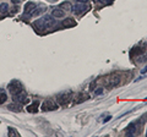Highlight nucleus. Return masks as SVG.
I'll return each mask as SVG.
<instances>
[{
  "instance_id": "obj_1",
  "label": "nucleus",
  "mask_w": 147,
  "mask_h": 137,
  "mask_svg": "<svg viewBox=\"0 0 147 137\" xmlns=\"http://www.w3.org/2000/svg\"><path fill=\"white\" fill-rule=\"evenodd\" d=\"M54 24H55V21H54L50 16H44V17H42L40 20H37V21L34 22V25L38 27L39 30L49 28V27H52Z\"/></svg>"
},
{
  "instance_id": "obj_2",
  "label": "nucleus",
  "mask_w": 147,
  "mask_h": 137,
  "mask_svg": "<svg viewBox=\"0 0 147 137\" xmlns=\"http://www.w3.org/2000/svg\"><path fill=\"white\" fill-rule=\"evenodd\" d=\"M7 88H9V91L11 92V94L12 95H16V94H18L20 92H22L24 91V86H22V83L20 81H11L10 83H9V86H7Z\"/></svg>"
},
{
  "instance_id": "obj_3",
  "label": "nucleus",
  "mask_w": 147,
  "mask_h": 137,
  "mask_svg": "<svg viewBox=\"0 0 147 137\" xmlns=\"http://www.w3.org/2000/svg\"><path fill=\"white\" fill-rule=\"evenodd\" d=\"M58 108H59V105L52 99H48V100H45V102L42 103V110L43 111H53V110H57Z\"/></svg>"
},
{
  "instance_id": "obj_4",
  "label": "nucleus",
  "mask_w": 147,
  "mask_h": 137,
  "mask_svg": "<svg viewBox=\"0 0 147 137\" xmlns=\"http://www.w3.org/2000/svg\"><path fill=\"white\" fill-rule=\"evenodd\" d=\"M57 100H58L59 105H66V104L71 100V92H66V93L59 94L57 97Z\"/></svg>"
},
{
  "instance_id": "obj_5",
  "label": "nucleus",
  "mask_w": 147,
  "mask_h": 137,
  "mask_svg": "<svg viewBox=\"0 0 147 137\" xmlns=\"http://www.w3.org/2000/svg\"><path fill=\"white\" fill-rule=\"evenodd\" d=\"M12 97H13V102H17V103H21V104L27 102V95H26V93L24 92V91L20 92L18 94H16V95H12Z\"/></svg>"
},
{
  "instance_id": "obj_6",
  "label": "nucleus",
  "mask_w": 147,
  "mask_h": 137,
  "mask_svg": "<svg viewBox=\"0 0 147 137\" xmlns=\"http://www.w3.org/2000/svg\"><path fill=\"white\" fill-rule=\"evenodd\" d=\"M36 7H37V5L34 3H32V1L26 3V5H25V13H26V15H33Z\"/></svg>"
},
{
  "instance_id": "obj_7",
  "label": "nucleus",
  "mask_w": 147,
  "mask_h": 137,
  "mask_svg": "<svg viewBox=\"0 0 147 137\" xmlns=\"http://www.w3.org/2000/svg\"><path fill=\"white\" fill-rule=\"evenodd\" d=\"M107 81V86L108 87H115V86H118L119 83H120V79L119 77H117V76H113V77H109V79H107L105 80Z\"/></svg>"
},
{
  "instance_id": "obj_8",
  "label": "nucleus",
  "mask_w": 147,
  "mask_h": 137,
  "mask_svg": "<svg viewBox=\"0 0 147 137\" xmlns=\"http://www.w3.org/2000/svg\"><path fill=\"white\" fill-rule=\"evenodd\" d=\"M74 10H75L77 13H82V12H86L87 10H90V6L84 5L82 3H80V4H77V5L74 6Z\"/></svg>"
},
{
  "instance_id": "obj_9",
  "label": "nucleus",
  "mask_w": 147,
  "mask_h": 137,
  "mask_svg": "<svg viewBox=\"0 0 147 137\" xmlns=\"http://www.w3.org/2000/svg\"><path fill=\"white\" fill-rule=\"evenodd\" d=\"M61 26H63V27H65V28H69V27L76 26V22L74 21L72 19H65V20L61 22Z\"/></svg>"
},
{
  "instance_id": "obj_10",
  "label": "nucleus",
  "mask_w": 147,
  "mask_h": 137,
  "mask_svg": "<svg viewBox=\"0 0 147 137\" xmlns=\"http://www.w3.org/2000/svg\"><path fill=\"white\" fill-rule=\"evenodd\" d=\"M52 15L54 17H64V10L60 7H57V9H54V10L52 11Z\"/></svg>"
},
{
  "instance_id": "obj_11",
  "label": "nucleus",
  "mask_w": 147,
  "mask_h": 137,
  "mask_svg": "<svg viewBox=\"0 0 147 137\" xmlns=\"http://www.w3.org/2000/svg\"><path fill=\"white\" fill-rule=\"evenodd\" d=\"M27 110L30 113H37L38 111V102H34L33 104H31V105L27 107Z\"/></svg>"
},
{
  "instance_id": "obj_12",
  "label": "nucleus",
  "mask_w": 147,
  "mask_h": 137,
  "mask_svg": "<svg viewBox=\"0 0 147 137\" xmlns=\"http://www.w3.org/2000/svg\"><path fill=\"white\" fill-rule=\"evenodd\" d=\"M60 9H63L64 11H72V6H71V4H70V3H67V1L63 3L61 5H60Z\"/></svg>"
},
{
  "instance_id": "obj_13",
  "label": "nucleus",
  "mask_w": 147,
  "mask_h": 137,
  "mask_svg": "<svg viewBox=\"0 0 147 137\" xmlns=\"http://www.w3.org/2000/svg\"><path fill=\"white\" fill-rule=\"evenodd\" d=\"M0 12H1V13H7L9 12V5L6 3L0 4Z\"/></svg>"
},
{
  "instance_id": "obj_14",
  "label": "nucleus",
  "mask_w": 147,
  "mask_h": 137,
  "mask_svg": "<svg viewBox=\"0 0 147 137\" xmlns=\"http://www.w3.org/2000/svg\"><path fill=\"white\" fill-rule=\"evenodd\" d=\"M9 109L12 111H21L22 110L21 105H18V104H10V105H9Z\"/></svg>"
},
{
  "instance_id": "obj_15",
  "label": "nucleus",
  "mask_w": 147,
  "mask_h": 137,
  "mask_svg": "<svg viewBox=\"0 0 147 137\" xmlns=\"http://www.w3.org/2000/svg\"><path fill=\"white\" fill-rule=\"evenodd\" d=\"M7 99V95L5 92H0V104H4Z\"/></svg>"
},
{
  "instance_id": "obj_16",
  "label": "nucleus",
  "mask_w": 147,
  "mask_h": 137,
  "mask_svg": "<svg viewBox=\"0 0 147 137\" xmlns=\"http://www.w3.org/2000/svg\"><path fill=\"white\" fill-rule=\"evenodd\" d=\"M9 136L12 137V136H20V135H18L17 132L12 129V127H9Z\"/></svg>"
},
{
  "instance_id": "obj_17",
  "label": "nucleus",
  "mask_w": 147,
  "mask_h": 137,
  "mask_svg": "<svg viewBox=\"0 0 147 137\" xmlns=\"http://www.w3.org/2000/svg\"><path fill=\"white\" fill-rule=\"evenodd\" d=\"M100 93H103V88H99V89H96V91H94V94H96V95H98V94H100Z\"/></svg>"
},
{
  "instance_id": "obj_18",
  "label": "nucleus",
  "mask_w": 147,
  "mask_h": 137,
  "mask_svg": "<svg viewBox=\"0 0 147 137\" xmlns=\"http://www.w3.org/2000/svg\"><path fill=\"white\" fill-rule=\"evenodd\" d=\"M110 119H112V116H110V115H108V116H107V118H105L104 120H103V122H107V121H109Z\"/></svg>"
},
{
  "instance_id": "obj_19",
  "label": "nucleus",
  "mask_w": 147,
  "mask_h": 137,
  "mask_svg": "<svg viewBox=\"0 0 147 137\" xmlns=\"http://www.w3.org/2000/svg\"><path fill=\"white\" fill-rule=\"evenodd\" d=\"M146 72H147V66H146V67H144V70H142V71H141V74H142V75H144V74H146Z\"/></svg>"
},
{
  "instance_id": "obj_20",
  "label": "nucleus",
  "mask_w": 147,
  "mask_h": 137,
  "mask_svg": "<svg viewBox=\"0 0 147 137\" xmlns=\"http://www.w3.org/2000/svg\"><path fill=\"white\" fill-rule=\"evenodd\" d=\"M79 3H86V1H88V0H77Z\"/></svg>"
},
{
  "instance_id": "obj_21",
  "label": "nucleus",
  "mask_w": 147,
  "mask_h": 137,
  "mask_svg": "<svg viewBox=\"0 0 147 137\" xmlns=\"http://www.w3.org/2000/svg\"><path fill=\"white\" fill-rule=\"evenodd\" d=\"M146 136H147V132H146Z\"/></svg>"
},
{
  "instance_id": "obj_22",
  "label": "nucleus",
  "mask_w": 147,
  "mask_h": 137,
  "mask_svg": "<svg viewBox=\"0 0 147 137\" xmlns=\"http://www.w3.org/2000/svg\"><path fill=\"white\" fill-rule=\"evenodd\" d=\"M53 1H55V0H53Z\"/></svg>"
}]
</instances>
